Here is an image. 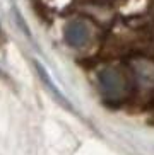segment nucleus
Segmentation results:
<instances>
[{
    "label": "nucleus",
    "mask_w": 154,
    "mask_h": 155,
    "mask_svg": "<svg viewBox=\"0 0 154 155\" xmlns=\"http://www.w3.org/2000/svg\"><path fill=\"white\" fill-rule=\"evenodd\" d=\"M98 85L104 99L108 101H120L130 91V82L127 75L115 67L103 68L98 73Z\"/></svg>",
    "instance_id": "1"
},
{
    "label": "nucleus",
    "mask_w": 154,
    "mask_h": 155,
    "mask_svg": "<svg viewBox=\"0 0 154 155\" xmlns=\"http://www.w3.org/2000/svg\"><path fill=\"white\" fill-rule=\"evenodd\" d=\"M65 43L72 48H84L91 41V29L82 21H72L64 29Z\"/></svg>",
    "instance_id": "2"
},
{
    "label": "nucleus",
    "mask_w": 154,
    "mask_h": 155,
    "mask_svg": "<svg viewBox=\"0 0 154 155\" xmlns=\"http://www.w3.org/2000/svg\"><path fill=\"white\" fill-rule=\"evenodd\" d=\"M132 68H134V75L139 84H142L144 87L154 85V65L151 61L137 60V61H134Z\"/></svg>",
    "instance_id": "3"
},
{
    "label": "nucleus",
    "mask_w": 154,
    "mask_h": 155,
    "mask_svg": "<svg viewBox=\"0 0 154 155\" xmlns=\"http://www.w3.org/2000/svg\"><path fill=\"white\" fill-rule=\"evenodd\" d=\"M34 67H36L38 73H40L41 80H43V82L46 84V87H48V89H50V91L55 94V97H57L58 101H62V104H65V106L68 107V109H72V106H70V102H68V101L65 99L64 96H62V92H60L58 89H57V85H55V84L50 80V77H48V73H46V70L43 68V65H41V63H38V61H34Z\"/></svg>",
    "instance_id": "4"
}]
</instances>
